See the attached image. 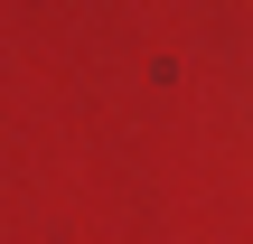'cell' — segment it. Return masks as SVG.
<instances>
[]
</instances>
